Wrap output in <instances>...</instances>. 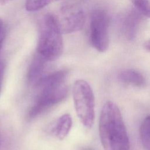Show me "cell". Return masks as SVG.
<instances>
[{
  "mask_svg": "<svg viewBox=\"0 0 150 150\" xmlns=\"http://www.w3.org/2000/svg\"><path fill=\"white\" fill-rule=\"evenodd\" d=\"M110 18L103 9H94L90 16V39L93 47L100 52H105L108 47V28Z\"/></svg>",
  "mask_w": 150,
  "mask_h": 150,
  "instance_id": "277c9868",
  "label": "cell"
},
{
  "mask_svg": "<svg viewBox=\"0 0 150 150\" xmlns=\"http://www.w3.org/2000/svg\"><path fill=\"white\" fill-rule=\"evenodd\" d=\"M4 72H5V64L2 62L0 61V93L2 88V84L4 76Z\"/></svg>",
  "mask_w": 150,
  "mask_h": 150,
  "instance_id": "5bb4252c",
  "label": "cell"
},
{
  "mask_svg": "<svg viewBox=\"0 0 150 150\" xmlns=\"http://www.w3.org/2000/svg\"><path fill=\"white\" fill-rule=\"evenodd\" d=\"M118 79L121 83L137 87H142L145 83L143 75L133 69H125L121 71L118 75Z\"/></svg>",
  "mask_w": 150,
  "mask_h": 150,
  "instance_id": "30bf717a",
  "label": "cell"
},
{
  "mask_svg": "<svg viewBox=\"0 0 150 150\" xmlns=\"http://www.w3.org/2000/svg\"><path fill=\"white\" fill-rule=\"evenodd\" d=\"M62 33H71L80 30L85 22L83 11L74 4L62 6L53 14Z\"/></svg>",
  "mask_w": 150,
  "mask_h": 150,
  "instance_id": "8992f818",
  "label": "cell"
},
{
  "mask_svg": "<svg viewBox=\"0 0 150 150\" xmlns=\"http://www.w3.org/2000/svg\"><path fill=\"white\" fill-rule=\"evenodd\" d=\"M142 15L150 18V0H130Z\"/></svg>",
  "mask_w": 150,
  "mask_h": 150,
  "instance_id": "4fadbf2b",
  "label": "cell"
},
{
  "mask_svg": "<svg viewBox=\"0 0 150 150\" xmlns=\"http://www.w3.org/2000/svg\"><path fill=\"white\" fill-rule=\"evenodd\" d=\"M4 31L3 29V22L2 21V19L0 18V35L1 34V33Z\"/></svg>",
  "mask_w": 150,
  "mask_h": 150,
  "instance_id": "ac0fdd59",
  "label": "cell"
},
{
  "mask_svg": "<svg viewBox=\"0 0 150 150\" xmlns=\"http://www.w3.org/2000/svg\"><path fill=\"white\" fill-rule=\"evenodd\" d=\"M139 138L145 150H150V115L142 121L139 129Z\"/></svg>",
  "mask_w": 150,
  "mask_h": 150,
  "instance_id": "8fae6325",
  "label": "cell"
},
{
  "mask_svg": "<svg viewBox=\"0 0 150 150\" xmlns=\"http://www.w3.org/2000/svg\"><path fill=\"white\" fill-rule=\"evenodd\" d=\"M144 46H145V47L147 50H148L150 51V39L148 40L147 41H146V42H145Z\"/></svg>",
  "mask_w": 150,
  "mask_h": 150,
  "instance_id": "2e32d148",
  "label": "cell"
},
{
  "mask_svg": "<svg viewBox=\"0 0 150 150\" xmlns=\"http://www.w3.org/2000/svg\"><path fill=\"white\" fill-rule=\"evenodd\" d=\"M63 50L62 33L53 15L46 13L39 23L37 53L47 61L52 62L61 56Z\"/></svg>",
  "mask_w": 150,
  "mask_h": 150,
  "instance_id": "7a4b0ae2",
  "label": "cell"
},
{
  "mask_svg": "<svg viewBox=\"0 0 150 150\" xmlns=\"http://www.w3.org/2000/svg\"><path fill=\"white\" fill-rule=\"evenodd\" d=\"M59 1L60 0H26L25 9L29 12H35Z\"/></svg>",
  "mask_w": 150,
  "mask_h": 150,
  "instance_id": "7c38bea8",
  "label": "cell"
},
{
  "mask_svg": "<svg viewBox=\"0 0 150 150\" xmlns=\"http://www.w3.org/2000/svg\"><path fill=\"white\" fill-rule=\"evenodd\" d=\"M99 135L104 150H129V140L118 106L107 101L102 107L98 123Z\"/></svg>",
  "mask_w": 150,
  "mask_h": 150,
  "instance_id": "6da1fadb",
  "label": "cell"
},
{
  "mask_svg": "<svg viewBox=\"0 0 150 150\" xmlns=\"http://www.w3.org/2000/svg\"><path fill=\"white\" fill-rule=\"evenodd\" d=\"M72 126V118L69 114L61 115L56 121L53 132L56 137L60 139H64L69 134Z\"/></svg>",
  "mask_w": 150,
  "mask_h": 150,
  "instance_id": "9c48e42d",
  "label": "cell"
},
{
  "mask_svg": "<svg viewBox=\"0 0 150 150\" xmlns=\"http://www.w3.org/2000/svg\"><path fill=\"white\" fill-rule=\"evenodd\" d=\"M72 94L79 120L86 128H91L95 118V100L90 84L82 79L76 80L73 85Z\"/></svg>",
  "mask_w": 150,
  "mask_h": 150,
  "instance_id": "3957f363",
  "label": "cell"
},
{
  "mask_svg": "<svg viewBox=\"0 0 150 150\" xmlns=\"http://www.w3.org/2000/svg\"><path fill=\"white\" fill-rule=\"evenodd\" d=\"M4 38H5V32L4 30L1 33V34L0 35V50L1 49L2 46V43L4 40Z\"/></svg>",
  "mask_w": 150,
  "mask_h": 150,
  "instance_id": "9a60e30c",
  "label": "cell"
},
{
  "mask_svg": "<svg viewBox=\"0 0 150 150\" xmlns=\"http://www.w3.org/2000/svg\"><path fill=\"white\" fill-rule=\"evenodd\" d=\"M142 15L138 10L132 9L123 18L121 29L123 35L127 39L132 40L135 38Z\"/></svg>",
  "mask_w": 150,
  "mask_h": 150,
  "instance_id": "52a82bcc",
  "label": "cell"
},
{
  "mask_svg": "<svg viewBox=\"0 0 150 150\" xmlns=\"http://www.w3.org/2000/svg\"><path fill=\"white\" fill-rule=\"evenodd\" d=\"M45 60L38 53L34 56L30 64L28 72V80L30 84L35 86L45 74L47 63Z\"/></svg>",
  "mask_w": 150,
  "mask_h": 150,
  "instance_id": "ba28073f",
  "label": "cell"
},
{
  "mask_svg": "<svg viewBox=\"0 0 150 150\" xmlns=\"http://www.w3.org/2000/svg\"><path fill=\"white\" fill-rule=\"evenodd\" d=\"M13 0H0V4H1L2 5H4L11 2Z\"/></svg>",
  "mask_w": 150,
  "mask_h": 150,
  "instance_id": "e0dca14e",
  "label": "cell"
},
{
  "mask_svg": "<svg viewBox=\"0 0 150 150\" xmlns=\"http://www.w3.org/2000/svg\"><path fill=\"white\" fill-rule=\"evenodd\" d=\"M37 90L38 92L36 100L28 114L29 120L36 118L50 107L62 101L67 95V87L65 83Z\"/></svg>",
  "mask_w": 150,
  "mask_h": 150,
  "instance_id": "5b68a950",
  "label": "cell"
}]
</instances>
